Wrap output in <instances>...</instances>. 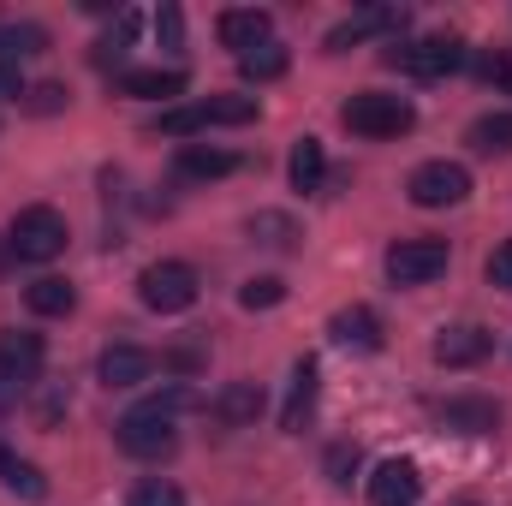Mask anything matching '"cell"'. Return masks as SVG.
Masks as SVG:
<instances>
[{
    "label": "cell",
    "mask_w": 512,
    "mask_h": 506,
    "mask_svg": "<svg viewBox=\"0 0 512 506\" xmlns=\"http://www.w3.org/2000/svg\"><path fill=\"white\" fill-rule=\"evenodd\" d=\"M0 483H6L18 501H42V495H48V477H42L30 459H18L6 441H0Z\"/></svg>",
    "instance_id": "7402d4cb"
},
{
    "label": "cell",
    "mask_w": 512,
    "mask_h": 506,
    "mask_svg": "<svg viewBox=\"0 0 512 506\" xmlns=\"http://www.w3.org/2000/svg\"><path fill=\"white\" fill-rule=\"evenodd\" d=\"M24 304H30L36 316H72L78 286H72V280H60V274H42V280H30V286H24Z\"/></svg>",
    "instance_id": "44dd1931"
},
{
    "label": "cell",
    "mask_w": 512,
    "mask_h": 506,
    "mask_svg": "<svg viewBox=\"0 0 512 506\" xmlns=\"http://www.w3.org/2000/svg\"><path fill=\"white\" fill-rule=\"evenodd\" d=\"M316 381H322L316 358H298V364H292V393H286V411H280L286 435H298V429L310 423V411H316Z\"/></svg>",
    "instance_id": "ac0fdd59"
},
{
    "label": "cell",
    "mask_w": 512,
    "mask_h": 506,
    "mask_svg": "<svg viewBox=\"0 0 512 506\" xmlns=\"http://www.w3.org/2000/svg\"><path fill=\"white\" fill-rule=\"evenodd\" d=\"M340 126L358 131V137H405L417 126V108L405 96H387V90H364L340 108Z\"/></svg>",
    "instance_id": "6da1fadb"
},
{
    "label": "cell",
    "mask_w": 512,
    "mask_h": 506,
    "mask_svg": "<svg viewBox=\"0 0 512 506\" xmlns=\"http://www.w3.org/2000/svg\"><path fill=\"white\" fill-rule=\"evenodd\" d=\"M60 102H66V90H60V84H36V90H30V108H36V114H54Z\"/></svg>",
    "instance_id": "d590c367"
},
{
    "label": "cell",
    "mask_w": 512,
    "mask_h": 506,
    "mask_svg": "<svg viewBox=\"0 0 512 506\" xmlns=\"http://www.w3.org/2000/svg\"><path fill=\"white\" fill-rule=\"evenodd\" d=\"M155 36H161L167 48H179V42H185V12H179V6H161V12H155Z\"/></svg>",
    "instance_id": "836d02e7"
},
{
    "label": "cell",
    "mask_w": 512,
    "mask_h": 506,
    "mask_svg": "<svg viewBox=\"0 0 512 506\" xmlns=\"http://www.w3.org/2000/svg\"><path fill=\"white\" fill-rule=\"evenodd\" d=\"M48 48V30L42 24H0V60L18 66L24 54H42Z\"/></svg>",
    "instance_id": "484cf974"
},
{
    "label": "cell",
    "mask_w": 512,
    "mask_h": 506,
    "mask_svg": "<svg viewBox=\"0 0 512 506\" xmlns=\"http://www.w3.org/2000/svg\"><path fill=\"white\" fill-rule=\"evenodd\" d=\"M149 405L167 411V417H179V411H203V393H197L191 381H167L161 393H149Z\"/></svg>",
    "instance_id": "f546056e"
},
{
    "label": "cell",
    "mask_w": 512,
    "mask_h": 506,
    "mask_svg": "<svg viewBox=\"0 0 512 506\" xmlns=\"http://www.w3.org/2000/svg\"><path fill=\"white\" fill-rule=\"evenodd\" d=\"M465 143H471L477 155H507L512 149V114H483V120H471Z\"/></svg>",
    "instance_id": "d4e9b609"
},
{
    "label": "cell",
    "mask_w": 512,
    "mask_h": 506,
    "mask_svg": "<svg viewBox=\"0 0 512 506\" xmlns=\"http://www.w3.org/2000/svg\"><path fill=\"white\" fill-rule=\"evenodd\" d=\"M435 417L453 435H495L501 429V405L495 399H447V405H435Z\"/></svg>",
    "instance_id": "9a60e30c"
},
{
    "label": "cell",
    "mask_w": 512,
    "mask_h": 506,
    "mask_svg": "<svg viewBox=\"0 0 512 506\" xmlns=\"http://www.w3.org/2000/svg\"><path fill=\"white\" fill-rule=\"evenodd\" d=\"M477 72H483L495 90H507V96H512V48H501V54H483V60H477Z\"/></svg>",
    "instance_id": "d6a6232c"
},
{
    "label": "cell",
    "mask_w": 512,
    "mask_h": 506,
    "mask_svg": "<svg viewBox=\"0 0 512 506\" xmlns=\"http://www.w3.org/2000/svg\"><path fill=\"white\" fill-rule=\"evenodd\" d=\"M328 334H334L340 346H352V352H382V316H376L370 304H352V310H334V322H328Z\"/></svg>",
    "instance_id": "2e32d148"
},
{
    "label": "cell",
    "mask_w": 512,
    "mask_h": 506,
    "mask_svg": "<svg viewBox=\"0 0 512 506\" xmlns=\"http://www.w3.org/2000/svg\"><path fill=\"white\" fill-rule=\"evenodd\" d=\"M286 173H292V191H322V185H328V155H322V137H298V143H292Z\"/></svg>",
    "instance_id": "ffe728a7"
},
{
    "label": "cell",
    "mask_w": 512,
    "mask_h": 506,
    "mask_svg": "<svg viewBox=\"0 0 512 506\" xmlns=\"http://www.w3.org/2000/svg\"><path fill=\"white\" fill-rule=\"evenodd\" d=\"M131 36H137V12H120V18H114V30L96 42V66H114V60L131 48Z\"/></svg>",
    "instance_id": "4dcf8cb0"
},
{
    "label": "cell",
    "mask_w": 512,
    "mask_h": 506,
    "mask_svg": "<svg viewBox=\"0 0 512 506\" xmlns=\"http://www.w3.org/2000/svg\"><path fill=\"white\" fill-rule=\"evenodd\" d=\"M286 66H292V54L280 48V42H262L251 54H239V72L251 78V84H274V78H286Z\"/></svg>",
    "instance_id": "cb8c5ba5"
},
{
    "label": "cell",
    "mask_w": 512,
    "mask_h": 506,
    "mask_svg": "<svg viewBox=\"0 0 512 506\" xmlns=\"http://www.w3.org/2000/svg\"><path fill=\"white\" fill-rule=\"evenodd\" d=\"M120 90L143 96V102H167V96H185V72H161V66H143V72H120Z\"/></svg>",
    "instance_id": "603a6c76"
},
{
    "label": "cell",
    "mask_w": 512,
    "mask_h": 506,
    "mask_svg": "<svg viewBox=\"0 0 512 506\" xmlns=\"http://www.w3.org/2000/svg\"><path fill=\"white\" fill-rule=\"evenodd\" d=\"M447 262H453L447 239H393L387 256H382V268H387L393 286H429V280L447 274Z\"/></svg>",
    "instance_id": "52a82bcc"
},
{
    "label": "cell",
    "mask_w": 512,
    "mask_h": 506,
    "mask_svg": "<svg viewBox=\"0 0 512 506\" xmlns=\"http://www.w3.org/2000/svg\"><path fill=\"white\" fill-rule=\"evenodd\" d=\"M215 36H221L233 54H251L262 42H274V18H268L262 6H227V12L215 18Z\"/></svg>",
    "instance_id": "7c38bea8"
},
{
    "label": "cell",
    "mask_w": 512,
    "mask_h": 506,
    "mask_svg": "<svg viewBox=\"0 0 512 506\" xmlns=\"http://www.w3.org/2000/svg\"><path fill=\"white\" fill-rule=\"evenodd\" d=\"M423 501V471L411 459H382L370 471V506H417Z\"/></svg>",
    "instance_id": "30bf717a"
},
{
    "label": "cell",
    "mask_w": 512,
    "mask_h": 506,
    "mask_svg": "<svg viewBox=\"0 0 512 506\" xmlns=\"http://www.w3.org/2000/svg\"><path fill=\"white\" fill-rule=\"evenodd\" d=\"M42 358H48L42 334H30V328H6V334H0V370H12L18 381L42 376Z\"/></svg>",
    "instance_id": "e0dca14e"
},
{
    "label": "cell",
    "mask_w": 512,
    "mask_h": 506,
    "mask_svg": "<svg viewBox=\"0 0 512 506\" xmlns=\"http://www.w3.org/2000/svg\"><path fill=\"white\" fill-rule=\"evenodd\" d=\"M358 465H364V453H358V441H334V447H328V459H322V471H328V483H340V489L352 483V471H358Z\"/></svg>",
    "instance_id": "1f68e13d"
},
{
    "label": "cell",
    "mask_w": 512,
    "mask_h": 506,
    "mask_svg": "<svg viewBox=\"0 0 512 506\" xmlns=\"http://www.w3.org/2000/svg\"><path fill=\"white\" fill-rule=\"evenodd\" d=\"M262 405H268V399H262L256 381H227V387L209 399V417H215L221 429H251L256 417H262Z\"/></svg>",
    "instance_id": "4fadbf2b"
},
{
    "label": "cell",
    "mask_w": 512,
    "mask_h": 506,
    "mask_svg": "<svg viewBox=\"0 0 512 506\" xmlns=\"http://www.w3.org/2000/svg\"><path fill=\"white\" fill-rule=\"evenodd\" d=\"M489 286H501V292H512V239H507V245H495V251H489Z\"/></svg>",
    "instance_id": "e575fe53"
},
{
    "label": "cell",
    "mask_w": 512,
    "mask_h": 506,
    "mask_svg": "<svg viewBox=\"0 0 512 506\" xmlns=\"http://www.w3.org/2000/svg\"><path fill=\"white\" fill-rule=\"evenodd\" d=\"M179 173L185 179H227V173H239V155L215 149V143H185L179 149Z\"/></svg>",
    "instance_id": "d6986e66"
},
{
    "label": "cell",
    "mask_w": 512,
    "mask_h": 506,
    "mask_svg": "<svg viewBox=\"0 0 512 506\" xmlns=\"http://www.w3.org/2000/svg\"><path fill=\"white\" fill-rule=\"evenodd\" d=\"M6 262H12V245H6V239H0V274H6Z\"/></svg>",
    "instance_id": "74e56055"
},
{
    "label": "cell",
    "mask_w": 512,
    "mask_h": 506,
    "mask_svg": "<svg viewBox=\"0 0 512 506\" xmlns=\"http://www.w3.org/2000/svg\"><path fill=\"white\" fill-rule=\"evenodd\" d=\"M405 191H411L417 209H453V203L471 197V173H465L459 161H423V167L405 179Z\"/></svg>",
    "instance_id": "ba28073f"
},
{
    "label": "cell",
    "mask_w": 512,
    "mask_h": 506,
    "mask_svg": "<svg viewBox=\"0 0 512 506\" xmlns=\"http://www.w3.org/2000/svg\"><path fill=\"white\" fill-rule=\"evenodd\" d=\"M405 6H358L352 18H340L334 30H328V54H346L352 42H364V36H387V30H405Z\"/></svg>",
    "instance_id": "9c48e42d"
},
{
    "label": "cell",
    "mask_w": 512,
    "mask_h": 506,
    "mask_svg": "<svg viewBox=\"0 0 512 506\" xmlns=\"http://www.w3.org/2000/svg\"><path fill=\"white\" fill-rule=\"evenodd\" d=\"M447 506H483V501H447Z\"/></svg>",
    "instance_id": "f35d334b"
},
{
    "label": "cell",
    "mask_w": 512,
    "mask_h": 506,
    "mask_svg": "<svg viewBox=\"0 0 512 506\" xmlns=\"http://www.w3.org/2000/svg\"><path fill=\"white\" fill-rule=\"evenodd\" d=\"M251 239H256V245H268V251H292V239H298V227H292V215H274V209H256V215H251Z\"/></svg>",
    "instance_id": "4316f807"
},
{
    "label": "cell",
    "mask_w": 512,
    "mask_h": 506,
    "mask_svg": "<svg viewBox=\"0 0 512 506\" xmlns=\"http://www.w3.org/2000/svg\"><path fill=\"white\" fill-rule=\"evenodd\" d=\"M155 376V352H143V346H108L102 358H96V381L102 387H137V381Z\"/></svg>",
    "instance_id": "5bb4252c"
},
{
    "label": "cell",
    "mask_w": 512,
    "mask_h": 506,
    "mask_svg": "<svg viewBox=\"0 0 512 506\" xmlns=\"http://www.w3.org/2000/svg\"><path fill=\"white\" fill-rule=\"evenodd\" d=\"M239 304H245V310H274V304H286V280H280V274H256V280L239 286Z\"/></svg>",
    "instance_id": "83f0119b"
},
{
    "label": "cell",
    "mask_w": 512,
    "mask_h": 506,
    "mask_svg": "<svg viewBox=\"0 0 512 506\" xmlns=\"http://www.w3.org/2000/svg\"><path fill=\"white\" fill-rule=\"evenodd\" d=\"M114 435H120V447H126L131 459H167L179 447V417H167V411H155L143 399V405H131L126 417H120Z\"/></svg>",
    "instance_id": "5b68a950"
},
{
    "label": "cell",
    "mask_w": 512,
    "mask_h": 506,
    "mask_svg": "<svg viewBox=\"0 0 512 506\" xmlns=\"http://www.w3.org/2000/svg\"><path fill=\"white\" fill-rule=\"evenodd\" d=\"M6 245H12L18 262H54V256L66 251V215H60V209H48V203H30V209H18V215H12Z\"/></svg>",
    "instance_id": "7a4b0ae2"
},
{
    "label": "cell",
    "mask_w": 512,
    "mask_h": 506,
    "mask_svg": "<svg viewBox=\"0 0 512 506\" xmlns=\"http://www.w3.org/2000/svg\"><path fill=\"white\" fill-rule=\"evenodd\" d=\"M251 120H256V96H209V102H191V108L161 114V120H155V131H167V137H191V131L251 126Z\"/></svg>",
    "instance_id": "8992f818"
},
{
    "label": "cell",
    "mask_w": 512,
    "mask_h": 506,
    "mask_svg": "<svg viewBox=\"0 0 512 506\" xmlns=\"http://www.w3.org/2000/svg\"><path fill=\"white\" fill-rule=\"evenodd\" d=\"M126 506H185V489L167 483V477H143V483L126 495Z\"/></svg>",
    "instance_id": "f1b7e54d"
},
{
    "label": "cell",
    "mask_w": 512,
    "mask_h": 506,
    "mask_svg": "<svg viewBox=\"0 0 512 506\" xmlns=\"http://www.w3.org/2000/svg\"><path fill=\"white\" fill-rule=\"evenodd\" d=\"M0 96H24V78H18V66H6V60H0Z\"/></svg>",
    "instance_id": "8d00e7d4"
},
{
    "label": "cell",
    "mask_w": 512,
    "mask_h": 506,
    "mask_svg": "<svg viewBox=\"0 0 512 506\" xmlns=\"http://www.w3.org/2000/svg\"><path fill=\"white\" fill-rule=\"evenodd\" d=\"M197 268L191 262H149L143 274H137V298L155 310V316H179V310H191L197 304Z\"/></svg>",
    "instance_id": "3957f363"
},
{
    "label": "cell",
    "mask_w": 512,
    "mask_h": 506,
    "mask_svg": "<svg viewBox=\"0 0 512 506\" xmlns=\"http://www.w3.org/2000/svg\"><path fill=\"white\" fill-rule=\"evenodd\" d=\"M489 352H495V334H489V328H471V322H465V328H441V334H435V364H441V370H471V364H483Z\"/></svg>",
    "instance_id": "8fae6325"
},
{
    "label": "cell",
    "mask_w": 512,
    "mask_h": 506,
    "mask_svg": "<svg viewBox=\"0 0 512 506\" xmlns=\"http://www.w3.org/2000/svg\"><path fill=\"white\" fill-rule=\"evenodd\" d=\"M465 60H471V48L459 36H423V42L387 48V66H399L405 78H453Z\"/></svg>",
    "instance_id": "277c9868"
}]
</instances>
